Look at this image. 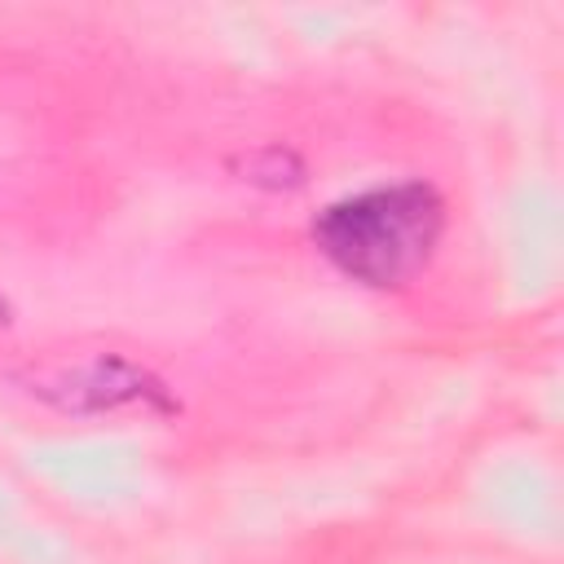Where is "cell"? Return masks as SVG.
<instances>
[{"instance_id":"obj_1","label":"cell","mask_w":564,"mask_h":564,"mask_svg":"<svg viewBox=\"0 0 564 564\" xmlns=\"http://www.w3.org/2000/svg\"><path fill=\"white\" fill-rule=\"evenodd\" d=\"M441 229L445 203L423 181L348 194L313 220L326 260L366 286H405L432 260Z\"/></svg>"},{"instance_id":"obj_2","label":"cell","mask_w":564,"mask_h":564,"mask_svg":"<svg viewBox=\"0 0 564 564\" xmlns=\"http://www.w3.org/2000/svg\"><path fill=\"white\" fill-rule=\"evenodd\" d=\"M4 313H9V308H4V300H0V322H4Z\"/></svg>"}]
</instances>
